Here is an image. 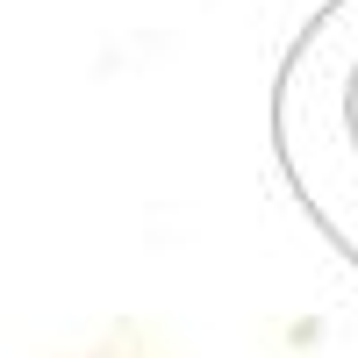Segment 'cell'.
Listing matches in <instances>:
<instances>
[]
</instances>
